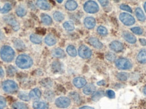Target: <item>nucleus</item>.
<instances>
[{
  "mask_svg": "<svg viewBox=\"0 0 146 109\" xmlns=\"http://www.w3.org/2000/svg\"><path fill=\"white\" fill-rule=\"evenodd\" d=\"M16 64L21 69H28L32 66L33 60L27 54H21L16 58Z\"/></svg>",
  "mask_w": 146,
  "mask_h": 109,
  "instance_id": "nucleus-1",
  "label": "nucleus"
},
{
  "mask_svg": "<svg viewBox=\"0 0 146 109\" xmlns=\"http://www.w3.org/2000/svg\"><path fill=\"white\" fill-rule=\"evenodd\" d=\"M1 58L5 62H11L14 59L15 56V52L13 49L10 46H3L1 47L0 51Z\"/></svg>",
  "mask_w": 146,
  "mask_h": 109,
  "instance_id": "nucleus-2",
  "label": "nucleus"
},
{
  "mask_svg": "<svg viewBox=\"0 0 146 109\" xmlns=\"http://www.w3.org/2000/svg\"><path fill=\"white\" fill-rule=\"evenodd\" d=\"M2 88L7 93H14L18 90V85L12 80H6L2 83Z\"/></svg>",
  "mask_w": 146,
  "mask_h": 109,
  "instance_id": "nucleus-3",
  "label": "nucleus"
},
{
  "mask_svg": "<svg viewBox=\"0 0 146 109\" xmlns=\"http://www.w3.org/2000/svg\"><path fill=\"white\" fill-rule=\"evenodd\" d=\"M116 66L119 70H127L132 68V63L131 61L125 58H120L116 61Z\"/></svg>",
  "mask_w": 146,
  "mask_h": 109,
  "instance_id": "nucleus-4",
  "label": "nucleus"
},
{
  "mask_svg": "<svg viewBox=\"0 0 146 109\" xmlns=\"http://www.w3.org/2000/svg\"><path fill=\"white\" fill-rule=\"evenodd\" d=\"M99 9L100 8L98 3H97L96 1H92V0L87 1V2L84 4V10L86 12H87V13H96V12H98V11H99Z\"/></svg>",
  "mask_w": 146,
  "mask_h": 109,
  "instance_id": "nucleus-5",
  "label": "nucleus"
},
{
  "mask_svg": "<svg viewBox=\"0 0 146 109\" xmlns=\"http://www.w3.org/2000/svg\"><path fill=\"white\" fill-rule=\"evenodd\" d=\"M119 19L126 26H132L135 22L134 17L128 13H121L119 15Z\"/></svg>",
  "mask_w": 146,
  "mask_h": 109,
  "instance_id": "nucleus-6",
  "label": "nucleus"
},
{
  "mask_svg": "<svg viewBox=\"0 0 146 109\" xmlns=\"http://www.w3.org/2000/svg\"><path fill=\"white\" fill-rule=\"evenodd\" d=\"M55 104H56V105L58 107V108H66L70 106V100L67 97L62 96V97L58 98L56 100Z\"/></svg>",
  "mask_w": 146,
  "mask_h": 109,
  "instance_id": "nucleus-7",
  "label": "nucleus"
},
{
  "mask_svg": "<svg viewBox=\"0 0 146 109\" xmlns=\"http://www.w3.org/2000/svg\"><path fill=\"white\" fill-rule=\"evenodd\" d=\"M78 54L83 59H89L92 55V52L88 47L81 45L78 49Z\"/></svg>",
  "mask_w": 146,
  "mask_h": 109,
  "instance_id": "nucleus-8",
  "label": "nucleus"
},
{
  "mask_svg": "<svg viewBox=\"0 0 146 109\" xmlns=\"http://www.w3.org/2000/svg\"><path fill=\"white\" fill-rule=\"evenodd\" d=\"M110 49L114 51L115 52H120L123 50L124 46L123 43L118 41H114L110 44Z\"/></svg>",
  "mask_w": 146,
  "mask_h": 109,
  "instance_id": "nucleus-9",
  "label": "nucleus"
},
{
  "mask_svg": "<svg viewBox=\"0 0 146 109\" xmlns=\"http://www.w3.org/2000/svg\"><path fill=\"white\" fill-rule=\"evenodd\" d=\"M87 81L85 78L81 77H75L73 79V84L77 88H81L86 85Z\"/></svg>",
  "mask_w": 146,
  "mask_h": 109,
  "instance_id": "nucleus-10",
  "label": "nucleus"
},
{
  "mask_svg": "<svg viewBox=\"0 0 146 109\" xmlns=\"http://www.w3.org/2000/svg\"><path fill=\"white\" fill-rule=\"evenodd\" d=\"M84 24L86 28L88 29L94 28L96 24V21L94 18L93 17H87L84 20Z\"/></svg>",
  "mask_w": 146,
  "mask_h": 109,
  "instance_id": "nucleus-11",
  "label": "nucleus"
},
{
  "mask_svg": "<svg viewBox=\"0 0 146 109\" xmlns=\"http://www.w3.org/2000/svg\"><path fill=\"white\" fill-rule=\"evenodd\" d=\"M123 36L124 39L131 44H135L137 42L136 37L133 34L129 32H124L123 33Z\"/></svg>",
  "mask_w": 146,
  "mask_h": 109,
  "instance_id": "nucleus-12",
  "label": "nucleus"
},
{
  "mask_svg": "<svg viewBox=\"0 0 146 109\" xmlns=\"http://www.w3.org/2000/svg\"><path fill=\"white\" fill-rule=\"evenodd\" d=\"M36 6L43 10H48L50 9V4L47 0H37L36 1Z\"/></svg>",
  "mask_w": 146,
  "mask_h": 109,
  "instance_id": "nucleus-13",
  "label": "nucleus"
},
{
  "mask_svg": "<svg viewBox=\"0 0 146 109\" xmlns=\"http://www.w3.org/2000/svg\"><path fill=\"white\" fill-rule=\"evenodd\" d=\"M89 43L91 46L96 49H100L103 47V44L98 40V39H97L96 37H91L89 39Z\"/></svg>",
  "mask_w": 146,
  "mask_h": 109,
  "instance_id": "nucleus-14",
  "label": "nucleus"
},
{
  "mask_svg": "<svg viewBox=\"0 0 146 109\" xmlns=\"http://www.w3.org/2000/svg\"><path fill=\"white\" fill-rule=\"evenodd\" d=\"M29 97L30 98L36 100L39 99L41 96V92L38 88H35L33 90H32L29 93Z\"/></svg>",
  "mask_w": 146,
  "mask_h": 109,
  "instance_id": "nucleus-15",
  "label": "nucleus"
},
{
  "mask_svg": "<svg viewBox=\"0 0 146 109\" xmlns=\"http://www.w3.org/2000/svg\"><path fill=\"white\" fill-rule=\"evenodd\" d=\"M137 59L139 62L142 63V64L146 63V49L140 51L137 54Z\"/></svg>",
  "mask_w": 146,
  "mask_h": 109,
  "instance_id": "nucleus-16",
  "label": "nucleus"
},
{
  "mask_svg": "<svg viewBox=\"0 0 146 109\" xmlns=\"http://www.w3.org/2000/svg\"><path fill=\"white\" fill-rule=\"evenodd\" d=\"M65 7L69 11L75 10L78 7L77 3L74 0H68L65 4Z\"/></svg>",
  "mask_w": 146,
  "mask_h": 109,
  "instance_id": "nucleus-17",
  "label": "nucleus"
},
{
  "mask_svg": "<svg viewBox=\"0 0 146 109\" xmlns=\"http://www.w3.org/2000/svg\"><path fill=\"white\" fill-rule=\"evenodd\" d=\"M96 90V88L94 84H89L84 88L83 93L86 95H91V94H94Z\"/></svg>",
  "mask_w": 146,
  "mask_h": 109,
  "instance_id": "nucleus-18",
  "label": "nucleus"
},
{
  "mask_svg": "<svg viewBox=\"0 0 146 109\" xmlns=\"http://www.w3.org/2000/svg\"><path fill=\"white\" fill-rule=\"evenodd\" d=\"M33 107L34 109H47L48 108V104L47 103L42 101H36L33 104Z\"/></svg>",
  "mask_w": 146,
  "mask_h": 109,
  "instance_id": "nucleus-19",
  "label": "nucleus"
},
{
  "mask_svg": "<svg viewBox=\"0 0 146 109\" xmlns=\"http://www.w3.org/2000/svg\"><path fill=\"white\" fill-rule=\"evenodd\" d=\"M57 42V40H56V37L52 35V34H49L47 35L45 39V44L48 46H53Z\"/></svg>",
  "mask_w": 146,
  "mask_h": 109,
  "instance_id": "nucleus-20",
  "label": "nucleus"
},
{
  "mask_svg": "<svg viewBox=\"0 0 146 109\" xmlns=\"http://www.w3.org/2000/svg\"><path fill=\"white\" fill-rule=\"evenodd\" d=\"M5 20H6L9 24L13 27V28L15 30H18L19 29V24H18L17 21L14 18H10V16H8V17L5 18Z\"/></svg>",
  "mask_w": 146,
  "mask_h": 109,
  "instance_id": "nucleus-21",
  "label": "nucleus"
},
{
  "mask_svg": "<svg viewBox=\"0 0 146 109\" xmlns=\"http://www.w3.org/2000/svg\"><path fill=\"white\" fill-rule=\"evenodd\" d=\"M135 15L136 17L139 21L144 22L146 18L145 14H144L143 10L140 8H137L135 9Z\"/></svg>",
  "mask_w": 146,
  "mask_h": 109,
  "instance_id": "nucleus-22",
  "label": "nucleus"
},
{
  "mask_svg": "<svg viewBox=\"0 0 146 109\" xmlns=\"http://www.w3.org/2000/svg\"><path fill=\"white\" fill-rule=\"evenodd\" d=\"M41 18L42 22L45 24V25L50 26V25H51L52 24V18H51L49 15H47V14H42L41 15Z\"/></svg>",
  "mask_w": 146,
  "mask_h": 109,
  "instance_id": "nucleus-23",
  "label": "nucleus"
},
{
  "mask_svg": "<svg viewBox=\"0 0 146 109\" xmlns=\"http://www.w3.org/2000/svg\"><path fill=\"white\" fill-rule=\"evenodd\" d=\"M53 55H54L55 57L58 58V59H62V58H64L65 57L66 54L64 51L62 49L58 48L54 50V51H53Z\"/></svg>",
  "mask_w": 146,
  "mask_h": 109,
  "instance_id": "nucleus-24",
  "label": "nucleus"
},
{
  "mask_svg": "<svg viewBox=\"0 0 146 109\" xmlns=\"http://www.w3.org/2000/svg\"><path fill=\"white\" fill-rule=\"evenodd\" d=\"M66 52L71 57H76L77 54V52H76V48L73 45H69L66 48Z\"/></svg>",
  "mask_w": 146,
  "mask_h": 109,
  "instance_id": "nucleus-25",
  "label": "nucleus"
},
{
  "mask_svg": "<svg viewBox=\"0 0 146 109\" xmlns=\"http://www.w3.org/2000/svg\"><path fill=\"white\" fill-rule=\"evenodd\" d=\"M30 40L32 43H35V44H40L42 42V39L41 36L35 34H33L30 36Z\"/></svg>",
  "mask_w": 146,
  "mask_h": 109,
  "instance_id": "nucleus-26",
  "label": "nucleus"
},
{
  "mask_svg": "<svg viewBox=\"0 0 146 109\" xmlns=\"http://www.w3.org/2000/svg\"><path fill=\"white\" fill-rule=\"evenodd\" d=\"M53 17H54V20L57 22H62L64 19V14L60 12H56L53 14Z\"/></svg>",
  "mask_w": 146,
  "mask_h": 109,
  "instance_id": "nucleus-27",
  "label": "nucleus"
},
{
  "mask_svg": "<svg viewBox=\"0 0 146 109\" xmlns=\"http://www.w3.org/2000/svg\"><path fill=\"white\" fill-rule=\"evenodd\" d=\"M104 96V91H98V92H94V94L92 96V100L94 101H98V100H100L101 98L103 97Z\"/></svg>",
  "mask_w": 146,
  "mask_h": 109,
  "instance_id": "nucleus-28",
  "label": "nucleus"
},
{
  "mask_svg": "<svg viewBox=\"0 0 146 109\" xmlns=\"http://www.w3.org/2000/svg\"><path fill=\"white\" fill-rule=\"evenodd\" d=\"M63 27L64 28L65 30H68V31H72V30L74 29V24H73V23L72 22H69V21H67L64 23Z\"/></svg>",
  "mask_w": 146,
  "mask_h": 109,
  "instance_id": "nucleus-29",
  "label": "nucleus"
},
{
  "mask_svg": "<svg viewBox=\"0 0 146 109\" xmlns=\"http://www.w3.org/2000/svg\"><path fill=\"white\" fill-rule=\"evenodd\" d=\"M16 14L20 17H23L27 14V10L23 7L19 6L16 9Z\"/></svg>",
  "mask_w": 146,
  "mask_h": 109,
  "instance_id": "nucleus-30",
  "label": "nucleus"
},
{
  "mask_svg": "<svg viewBox=\"0 0 146 109\" xmlns=\"http://www.w3.org/2000/svg\"><path fill=\"white\" fill-rule=\"evenodd\" d=\"M12 107L14 109H27L28 107L23 102H16L14 103L12 105Z\"/></svg>",
  "mask_w": 146,
  "mask_h": 109,
  "instance_id": "nucleus-31",
  "label": "nucleus"
},
{
  "mask_svg": "<svg viewBox=\"0 0 146 109\" xmlns=\"http://www.w3.org/2000/svg\"><path fill=\"white\" fill-rule=\"evenodd\" d=\"M97 31H98V34H100L101 36H106L108 34V30L106 28H105L103 26H100L97 29Z\"/></svg>",
  "mask_w": 146,
  "mask_h": 109,
  "instance_id": "nucleus-32",
  "label": "nucleus"
},
{
  "mask_svg": "<svg viewBox=\"0 0 146 109\" xmlns=\"http://www.w3.org/2000/svg\"><path fill=\"white\" fill-rule=\"evenodd\" d=\"M117 77L120 81H126L127 80L128 77H129V75H128V74H127V73L120 72L118 74Z\"/></svg>",
  "mask_w": 146,
  "mask_h": 109,
  "instance_id": "nucleus-33",
  "label": "nucleus"
},
{
  "mask_svg": "<svg viewBox=\"0 0 146 109\" xmlns=\"http://www.w3.org/2000/svg\"><path fill=\"white\" fill-rule=\"evenodd\" d=\"M11 9H12V5H11L10 3H6L4 5V6L3 7V8L1 10V12L2 14H6L8 12H10Z\"/></svg>",
  "mask_w": 146,
  "mask_h": 109,
  "instance_id": "nucleus-34",
  "label": "nucleus"
},
{
  "mask_svg": "<svg viewBox=\"0 0 146 109\" xmlns=\"http://www.w3.org/2000/svg\"><path fill=\"white\" fill-rule=\"evenodd\" d=\"M131 31H132L133 33L138 34V35H140V34H143V30L140 28V27L136 26V27H133V28H131Z\"/></svg>",
  "mask_w": 146,
  "mask_h": 109,
  "instance_id": "nucleus-35",
  "label": "nucleus"
},
{
  "mask_svg": "<svg viewBox=\"0 0 146 109\" xmlns=\"http://www.w3.org/2000/svg\"><path fill=\"white\" fill-rule=\"evenodd\" d=\"M18 97H19L20 99L23 100L24 101H29L30 100V97L29 96L27 95L26 94L23 93V92H21L19 94H18Z\"/></svg>",
  "mask_w": 146,
  "mask_h": 109,
  "instance_id": "nucleus-36",
  "label": "nucleus"
},
{
  "mask_svg": "<svg viewBox=\"0 0 146 109\" xmlns=\"http://www.w3.org/2000/svg\"><path fill=\"white\" fill-rule=\"evenodd\" d=\"M6 99L2 96H0V109L4 108L6 106Z\"/></svg>",
  "mask_w": 146,
  "mask_h": 109,
  "instance_id": "nucleus-37",
  "label": "nucleus"
},
{
  "mask_svg": "<svg viewBox=\"0 0 146 109\" xmlns=\"http://www.w3.org/2000/svg\"><path fill=\"white\" fill-rule=\"evenodd\" d=\"M120 8L122 10L125 11V12H132V9L131 8L130 6H129L128 5L126 4H121L120 6Z\"/></svg>",
  "mask_w": 146,
  "mask_h": 109,
  "instance_id": "nucleus-38",
  "label": "nucleus"
},
{
  "mask_svg": "<svg viewBox=\"0 0 146 109\" xmlns=\"http://www.w3.org/2000/svg\"><path fill=\"white\" fill-rule=\"evenodd\" d=\"M106 57L107 60H108L110 61H114L115 59H116V56H115V54L114 53H108L106 54Z\"/></svg>",
  "mask_w": 146,
  "mask_h": 109,
  "instance_id": "nucleus-39",
  "label": "nucleus"
},
{
  "mask_svg": "<svg viewBox=\"0 0 146 109\" xmlns=\"http://www.w3.org/2000/svg\"><path fill=\"white\" fill-rule=\"evenodd\" d=\"M52 68L56 72H59L61 70V65L59 62H54L52 64Z\"/></svg>",
  "mask_w": 146,
  "mask_h": 109,
  "instance_id": "nucleus-40",
  "label": "nucleus"
},
{
  "mask_svg": "<svg viewBox=\"0 0 146 109\" xmlns=\"http://www.w3.org/2000/svg\"><path fill=\"white\" fill-rule=\"evenodd\" d=\"M106 94L108 97L110 98H115V93L112 90H109L106 92Z\"/></svg>",
  "mask_w": 146,
  "mask_h": 109,
  "instance_id": "nucleus-41",
  "label": "nucleus"
},
{
  "mask_svg": "<svg viewBox=\"0 0 146 109\" xmlns=\"http://www.w3.org/2000/svg\"><path fill=\"white\" fill-rule=\"evenodd\" d=\"M98 1H99L100 4L102 5V6H103V7L107 6L109 3L108 0H98Z\"/></svg>",
  "mask_w": 146,
  "mask_h": 109,
  "instance_id": "nucleus-42",
  "label": "nucleus"
},
{
  "mask_svg": "<svg viewBox=\"0 0 146 109\" xmlns=\"http://www.w3.org/2000/svg\"><path fill=\"white\" fill-rule=\"evenodd\" d=\"M139 42H140V43L141 44V45H143V46H146V39H140Z\"/></svg>",
  "mask_w": 146,
  "mask_h": 109,
  "instance_id": "nucleus-43",
  "label": "nucleus"
},
{
  "mask_svg": "<svg viewBox=\"0 0 146 109\" xmlns=\"http://www.w3.org/2000/svg\"><path fill=\"white\" fill-rule=\"evenodd\" d=\"M4 76V71L0 67V77H3Z\"/></svg>",
  "mask_w": 146,
  "mask_h": 109,
  "instance_id": "nucleus-44",
  "label": "nucleus"
},
{
  "mask_svg": "<svg viewBox=\"0 0 146 109\" xmlns=\"http://www.w3.org/2000/svg\"><path fill=\"white\" fill-rule=\"evenodd\" d=\"M97 84L99 85V86H104V85H105V84H106V82H105V81L102 80V81H98V82L97 83Z\"/></svg>",
  "mask_w": 146,
  "mask_h": 109,
  "instance_id": "nucleus-45",
  "label": "nucleus"
},
{
  "mask_svg": "<svg viewBox=\"0 0 146 109\" xmlns=\"http://www.w3.org/2000/svg\"><path fill=\"white\" fill-rule=\"evenodd\" d=\"M80 109H94V108H92V107H90V106H84L81 107Z\"/></svg>",
  "mask_w": 146,
  "mask_h": 109,
  "instance_id": "nucleus-46",
  "label": "nucleus"
},
{
  "mask_svg": "<svg viewBox=\"0 0 146 109\" xmlns=\"http://www.w3.org/2000/svg\"><path fill=\"white\" fill-rule=\"evenodd\" d=\"M143 92H144V94H145V96H146V86H145V88H144V89H143Z\"/></svg>",
  "mask_w": 146,
  "mask_h": 109,
  "instance_id": "nucleus-47",
  "label": "nucleus"
},
{
  "mask_svg": "<svg viewBox=\"0 0 146 109\" xmlns=\"http://www.w3.org/2000/svg\"><path fill=\"white\" fill-rule=\"evenodd\" d=\"M56 1H57V2H58V3H62L64 0H56Z\"/></svg>",
  "mask_w": 146,
  "mask_h": 109,
  "instance_id": "nucleus-48",
  "label": "nucleus"
},
{
  "mask_svg": "<svg viewBox=\"0 0 146 109\" xmlns=\"http://www.w3.org/2000/svg\"><path fill=\"white\" fill-rule=\"evenodd\" d=\"M1 38H2V33L0 32V39H1Z\"/></svg>",
  "mask_w": 146,
  "mask_h": 109,
  "instance_id": "nucleus-49",
  "label": "nucleus"
},
{
  "mask_svg": "<svg viewBox=\"0 0 146 109\" xmlns=\"http://www.w3.org/2000/svg\"><path fill=\"white\" fill-rule=\"evenodd\" d=\"M144 9H145V11L146 12V2L145 3V4H144Z\"/></svg>",
  "mask_w": 146,
  "mask_h": 109,
  "instance_id": "nucleus-50",
  "label": "nucleus"
},
{
  "mask_svg": "<svg viewBox=\"0 0 146 109\" xmlns=\"http://www.w3.org/2000/svg\"><path fill=\"white\" fill-rule=\"evenodd\" d=\"M114 1H116V2H118L119 1V0H114Z\"/></svg>",
  "mask_w": 146,
  "mask_h": 109,
  "instance_id": "nucleus-51",
  "label": "nucleus"
}]
</instances>
